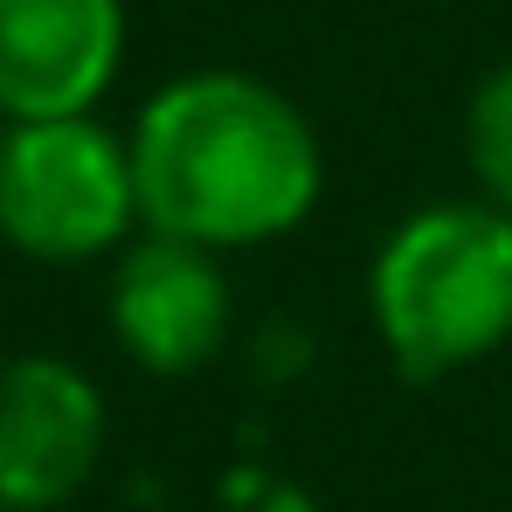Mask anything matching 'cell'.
Here are the masks:
<instances>
[{
  "label": "cell",
  "mask_w": 512,
  "mask_h": 512,
  "mask_svg": "<svg viewBox=\"0 0 512 512\" xmlns=\"http://www.w3.org/2000/svg\"><path fill=\"white\" fill-rule=\"evenodd\" d=\"M111 395L63 353L0 360V512H63L104 464Z\"/></svg>",
  "instance_id": "cell-5"
},
{
  "label": "cell",
  "mask_w": 512,
  "mask_h": 512,
  "mask_svg": "<svg viewBox=\"0 0 512 512\" xmlns=\"http://www.w3.org/2000/svg\"><path fill=\"white\" fill-rule=\"evenodd\" d=\"M0 160H7V118H0Z\"/></svg>",
  "instance_id": "cell-8"
},
{
  "label": "cell",
  "mask_w": 512,
  "mask_h": 512,
  "mask_svg": "<svg viewBox=\"0 0 512 512\" xmlns=\"http://www.w3.org/2000/svg\"><path fill=\"white\" fill-rule=\"evenodd\" d=\"M104 326H111L118 353L153 381L208 374L236 340L229 256H208L194 243H167V236H139L125 256H111Z\"/></svg>",
  "instance_id": "cell-4"
},
{
  "label": "cell",
  "mask_w": 512,
  "mask_h": 512,
  "mask_svg": "<svg viewBox=\"0 0 512 512\" xmlns=\"http://www.w3.org/2000/svg\"><path fill=\"white\" fill-rule=\"evenodd\" d=\"M367 333L395 381L443 388L512 346V215L443 194L381 229L360 277Z\"/></svg>",
  "instance_id": "cell-2"
},
{
  "label": "cell",
  "mask_w": 512,
  "mask_h": 512,
  "mask_svg": "<svg viewBox=\"0 0 512 512\" xmlns=\"http://www.w3.org/2000/svg\"><path fill=\"white\" fill-rule=\"evenodd\" d=\"M464 167H471V194L512 215V63L485 70L464 104Z\"/></svg>",
  "instance_id": "cell-7"
},
{
  "label": "cell",
  "mask_w": 512,
  "mask_h": 512,
  "mask_svg": "<svg viewBox=\"0 0 512 512\" xmlns=\"http://www.w3.org/2000/svg\"><path fill=\"white\" fill-rule=\"evenodd\" d=\"M139 229L208 256L291 243L326 201V146L291 90L256 70H187L153 90L132 125Z\"/></svg>",
  "instance_id": "cell-1"
},
{
  "label": "cell",
  "mask_w": 512,
  "mask_h": 512,
  "mask_svg": "<svg viewBox=\"0 0 512 512\" xmlns=\"http://www.w3.org/2000/svg\"><path fill=\"white\" fill-rule=\"evenodd\" d=\"M125 70V0H0V118H97Z\"/></svg>",
  "instance_id": "cell-6"
},
{
  "label": "cell",
  "mask_w": 512,
  "mask_h": 512,
  "mask_svg": "<svg viewBox=\"0 0 512 512\" xmlns=\"http://www.w3.org/2000/svg\"><path fill=\"white\" fill-rule=\"evenodd\" d=\"M139 180L132 146L104 118L7 125L0 160V243L28 263L77 270L111 263L139 243Z\"/></svg>",
  "instance_id": "cell-3"
}]
</instances>
